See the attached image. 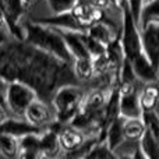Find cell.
<instances>
[{"mask_svg":"<svg viewBox=\"0 0 159 159\" xmlns=\"http://www.w3.org/2000/svg\"><path fill=\"white\" fill-rule=\"evenodd\" d=\"M0 78L7 84L21 81L35 91L38 99L46 102L59 87L73 84L75 75L70 63L46 53L24 41L0 46Z\"/></svg>","mask_w":159,"mask_h":159,"instance_id":"1","label":"cell"},{"mask_svg":"<svg viewBox=\"0 0 159 159\" xmlns=\"http://www.w3.org/2000/svg\"><path fill=\"white\" fill-rule=\"evenodd\" d=\"M22 28H24V42L46 53H50V55L56 56L67 63L73 61L71 55L67 50L66 43H64L63 38L57 30L34 21L27 22L25 27Z\"/></svg>","mask_w":159,"mask_h":159,"instance_id":"2","label":"cell"},{"mask_svg":"<svg viewBox=\"0 0 159 159\" xmlns=\"http://www.w3.org/2000/svg\"><path fill=\"white\" fill-rule=\"evenodd\" d=\"M82 91L74 84H64L55 91L52 96V103L55 107L56 121L60 124H69L80 110L82 103Z\"/></svg>","mask_w":159,"mask_h":159,"instance_id":"3","label":"cell"},{"mask_svg":"<svg viewBox=\"0 0 159 159\" xmlns=\"http://www.w3.org/2000/svg\"><path fill=\"white\" fill-rule=\"evenodd\" d=\"M120 7L123 10V25H121V32H120V43L124 53V57L131 61L143 52L141 38H140V27L137 25V22L134 21V18L130 14L129 8L126 6V0L123 3H120Z\"/></svg>","mask_w":159,"mask_h":159,"instance_id":"4","label":"cell"},{"mask_svg":"<svg viewBox=\"0 0 159 159\" xmlns=\"http://www.w3.org/2000/svg\"><path fill=\"white\" fill-rule=\"evenodd\" d=\"M35 91L21 81H10L6 84L4 89V105L16 116H24L28 105L36 99Z\"/></svg>","mask_w":159,"mask_h":159,"instance_id":"5","label":"cell"},{"mask_svg":"<svg viewBox=\"0 0 159 159\" xmlns=\"http://www.w3.org/2000/svg\"><path fill=\"white\" fill-rule=\"evenodd\" d=\"M141 46L154 67L159 66V20L148 21L140 27Z\"/></svg>","mask_w":159,"mask_h":159,"instance_id":"6","label":"cell"},{"mask_svg":"<svg viewBox=\"0 0 159 159\" xmlns=\"http://www.w3.org/2000/svg\"><path fill=\"white\" fill-rule=\"evenodd\" d=\"M117 107L119 115L124 119L141 117V107L134 82L120 84V88L117 89Z\"/></svg>","mask_w":159,"mask_h":159,"instance_id":"7","label":"cell"},{"mask_svg":"<svg viewBox=\"0 0 159 159\" xmlns=\"http://www.w3.org/2000/svg\"><path fill=\"white\" fill-rule=\"evenodd\" d=\"M32 21L61 31H75V32H85L87 31V27L80 24L71 10L60 14H53L50 17H43V18H34Z\"/></svg>","mask_w":159,"mask_h":159,"instance_id":"8","label":"cell"},{"mask_svg":"<svg viewBox=\"0 0 159 159\" xmlns=\"http://www.w3.org/2000/svg\"><path fill=\"white\" fill-rule=\"evenodd\" d=\"M22 117H24L30 124L39 127V129L48 127L53 120H55L49 106H48V103L43 101H41V99H38V98L34 99V101L28 105V107L25 109Z\"/></svg>","mask_w":159,"mask_h":159,"instance_id":"9","label":"cell"},{"mask_svg":"<svg viewBox=\"0 0 159 159\" xmlns=\"http://www.w3.org/2000/svg\"><path fill=\"white\" fill-rule=\"evenodd\" d=\"M71 11L80 24H82L87 28L88 25L103 20V10L93 6L91 2H85V0H78V3L73 7Z\"/></svg>","mask_w":159,"mask_h":159,"instance_id":"10","label":"cell"},{"mask_svg":"<svg viewBox=\"0 0 159 159\" xmlns=\"http://www.w3.org/2000/svg\"><path fill=\"white\" fill-rule=\"evenodd\" d=\"M133 67V71L135 74V78L141 80L144 82H157L158 81V69L154 67V64L149 61L144 50L130 61Z\"/></svg>","mask_w":159,"mask_h":159,"instance_id":"11","label":"cell"},{"mask_svg":"<svg viewBox=\"0 0 159 159\" xmlns=\"http://www.w3.org/2000/svg\"><path fill=\"white\" fill-rule=\"evenodd\" d=\"M57 138H59L60 149L69 152V154H71L75 149H78L80 145L84 143V135H82L81 130L71 127V126L60 129V131L57 133Z\"/></svg>","mask_w":159,"mask_h":159,"instance_id":"12","label":"cell"},{"mask_svg":"<svg viewBox=\"0 0 159 159\" xmlns=\"http://www.w3.org/2000/svg\"><path fill=\"white\" fill-rule=\"evenodd\" d=\"M17 158L35 159L42 158L39 149V133H28L18 138V152Z\"/></svg>","mask_w":159,"mask_h":159,"instance_id":"13","label":"cell"},{"mask_svg":"<svg viewBox=\"0 0 159 159\" xmlns=\"http://www.w3.org/2000/svg\"><path fill=\"white\" fill-rule=\"evenodd\" d=\"M60 32L61 38H63L64 43H66L67 50L70 52L73 59L77 57H89L87 49L84 45V39H82V34L84 32H75V31H61L57 30Z\"/></svg>","mask_w":159,"mask_h":159,"instance_id":"14","label":"cell"},{"mask_svg":"<svg viewBox=\"0 0 159 159\" xmlns=\"http://www.w3.org/2000/svg\"><path fill=\"white\" fill-rule=\"evenodd\" d=\"M123 123H124V117L117 115L115 119H112L106 126V131H105L106 138H105V141H106V144L109 145V148L112 149V151L119 148V147L123 144V141L126 140L124 131H123Z\"/></svg>","mask_w":159,"mask_h":159,"instance_id":"15","label":"cell"},{"mask_svg":"<svg viewBox=\"0 0 159 159\" xmlns=\"http://www.w3.org/2000/svg\"><path fill=\"white\" fill-rule=\"evenodd\" d=\"M41 131H42V129L32 126L27 120H18V119L8 117L6 121L0 123V133L14 135L17 138L22 137V135L28 134V133H41Z\"/></svg>","mask_w":159,"mask_h":159,"instance_id":"16","label":"cell"},{"mask_svg":"<svg viewBox=\"0 0 159 159\" xmlns=\"http://www.w3.org/2000/svg\"><path fill=\"white\" fill-rule=\"evenodd\" d=\"M45 133H39V149H41L42 157H53L59 152L60 145H59L57 138V130L53 127H46Z\"/></svg>","mask_w":159,"mask_h":159,"instance_id":"17","label":"cell"},{"mask_svg":"<svg viewBox=\"0 0 159 159\" xmlns=\"http://www.w3.org/2000/svg\"><path fill=\"white\" fill-rule=\"evenodd\" d=\"M138 148L143 158L157 159L159 157V138L152 134L148 129H145L141 137L138 138Z\"/></svg>","mask_w":159,"mask_h":159,"instance_id":"18","label":"cell"},{"mask_svg":"<svg viewBox=\"0 0 159 159\" xmlns=\"http://www.w3.org/2000/svg\"><path fill=\"white\" fill-rule=\"evenodd\" d=\"M85 32H87L88 36H91L92 39L98 41L99 43H102L103 46H106V45L116 36L113 28L110 27L107 22H105L103 20H102V21H96V22H93V24L88 25V28H87V31H85Z\"/></svg>","mask_w":159,"mask_h":159,"instance_id":"19","label":"cell"},{"mask_svg":"<svg viewBox=\"0 0 159 159\" xmlns=\"http://www.w3.org/2000/svg\"><path fill=\"white\" fill-rule=\"evenodd\" d=\"M138 102H140L141 112L157 110V105H158L157 82H147V87L143 89V92L138 93Z\"/></svg>","mask_w":159,"mask_h":159,"instance_id":"20","label":"cell"},{"mask_svg":"<svg viewBox=\"0 0 159 159\" xmlns=\"http://www.w3.org/2000/svg\"><path fill=\"white\" fill-rule=\"evenodd\" d=\"M115 151L109 148V145L106 144V141H93L91 144V147L85 151V154L82 155V158H93V159H107V158H116Z\"/></svg>","mask_w":159,"mask_h":159,"instance_id":"21","label":"cell"},{"mask_svg":"<svg viewBox=\"0 0 159 159\" xmlns=\"http://www.w3.org/2000/svg\"><path fill=\"white\" fill-rule=\"evenodd\" d=\"M73 73L75 78L88 81L93 77V67L91 57H77L73 59Z\"/></svg>","mask_w":159,"mask_h":159,"instance_id":"22","label":"cell"},{"mask_svg":"<svg viewBox=\"0 0 159 159\" xmlns=\"http://www.w3.org/2000/svg\"><path fill=\"white\" fill-rule=\"evenodd\" d=\"M145 130L141 117H131V119H124L123 123V131L124 137L129 140H138L141 137V134Z\"/></svg>","mask_w":159,"mask_h":159,"instance_id":"23","label":"cell"},{"mask_svg":"<svg viewBox=\"0 0 159 159\" xmlns=\"http://www.w3.org/2000/svg\"><path fill=\"white\" fill-rule=\"evenodd\" d=\"M18 152V138L0 133V154L6 158H16Z\"/></svg>","mask_w":159,"mask_h":159,"instance_id":"24","label":"cell"},{"mask_svg":"<svg viewBox=\"0 0 159 159\" xmlns=\"http://www.w3.org/2000/svg\"><path fill=\"white\" fill-rule=\"evenodd\" d=\"M141 120H143L145 129H148L154 135L159 138V119L157 110H148V112H141Z\"/></svg>","mask_w":159,"mask_h":159,"instance_id":"25","label":"cell"},{"mask_svg":"<svg viewBox=\"0 0 159 159\" xmlns=\"http://www.w3.org/2000/svg\"><path fill=\"white\" fill-rule=\"evenodd\" d=\"M117 71H119V81H120V84H131V82L135 81V74L133 71L131 63H130L129 59L126 57L123 59Z\"/></svg>","mask_w":159,"mask_h":159,"instance_id":"26","label":"cell"},{"mask_svg":"<svg viewBox=\"0 0 159 159\" xmlns=\"http://www.w3.org/2000/svg\"><path fill=\"white\" fill-rule=\"evenodd\" d=\"M46 2L53 14H60L73 10V7L78 3V0H46Z\"/></svg>","mask_w":159,"mask_h":159,"instance_id":"27","label":"cell"},{"mask_svg":"<svg viewBox=\"0 0 159 159\" xmlns=\"http://www.w3.org/2000/svg\"><path fill=\"white\" fill-rule=\"evenodd\" d=\"M82 39H84L85 49H87L89 57H95V56H98V55H101V53L105 52V46H103V45L99 43V42L95 41V39H92L91 36H88L87 32L82 34Z\"/></svg>","mask_w":159,"mask_h":159,"instance_id":"28","label":"cell"},{"mask_svg":"<svg viewBox=\"0 0 159 159\" xmlns=\"http://www.w3.org/2000/svg\"><path fill=\"white\" fill-rule=\"evenodd\" d=\"M92 60V67H93V74H103L107 70H110V63L109 59H107L106 53H101V55L95 56V57H91Z\"/></svg>","mask_w":159,"mask_h":159,"instance_id":"29","label":"cell"},{"mask_svg":"<svg viewBox=\"0 0 159 159\" xmlns=\"http://www.w3.org/2000/svg\"><path fill=\"white\" fill-rule=\"evenodd\" d=\"M126 6L129 8L131 17L134 18V21L137 22V25L140 24V14H141V8L144 6V0H126ZM140 27V25H138Z\"/></svg>","mask_w":159,"mask_h":159,"instance_id":"30","label":"cell"},{"mask_svg":"<svg viewBox=\"0 0 159 159\" xmlns=\"http://www.w3.org/2000/svg\"><path fill=\"white\" fill-rule=\"evenodd\" d=\"M8 117H10V116H8V112H7V109H6V106L4 105H0V123L6 121Z\"/></svg>","mask_w":159,"mask_h":159,"instance_id":"31","label":"cell"},{"mask_svg":"<svg viewBox=\"0 0 159 159\" xmlns=\"http://www.w3.org/2000/svg\"><path fill=\"white\" fill-rule=\"evenodd\" d=\"M4 89H6V82L0 78V105H4Z\"/></svg>","mask_w":159,"mask_h":159,"instance_id":"32","label":"cell"},{"mask_svg":"<svg viewBox=\"0 0 159 159\" xmlns=\"http://www.w3.org/2000/svg\"><path fill=\"white\" fill-rule=\"evenodd\" d=\"M6 42H7V38H6L4 32H3V31L0 30V46H2V45H4Z\"/></svg>","mask_w":159,"mask_h":159,"instance_id":"33","label":"cell"},{"mask_svg":"<svg viewBox=\"0 0 159 159\" xmlns=\"http://www.w3.org/2000/svg\"><path fill=\"white\" fill-rule=\"evenodd\" d=\"M22 2H24L27 6H31V4H34V3H36L38 0H22Z\"/></svg>","mask_w":159,"mask_h":159,"instance_id":"34","label":"cell"},{"mask_svg":"<svg viewBox=\"0 0 159 159\" xmlns=\"http://www.w3.org/2000/svg\"><path fill=\"white\" fill-rule=\"evenodd\" d=\"M3 25H4V18H3V14L0 13V28H2Z\"/></svg>","mask_w":159,"mask_h":159,"instance_id":"35","label":"cell"},{"mask_svg":"<svg viewBox=\"0 0 159 159\" xmlns=\"http://www.w3.org/2000/svg\"><path fill=\"white\" fill-rule=\"evenodd\" d=\"M148 2H152V0H144V3H148Z\"/></svg>","mask_w":159,"mask_h":159,"instance_id":"36","label":"cell"}]
</instances>
